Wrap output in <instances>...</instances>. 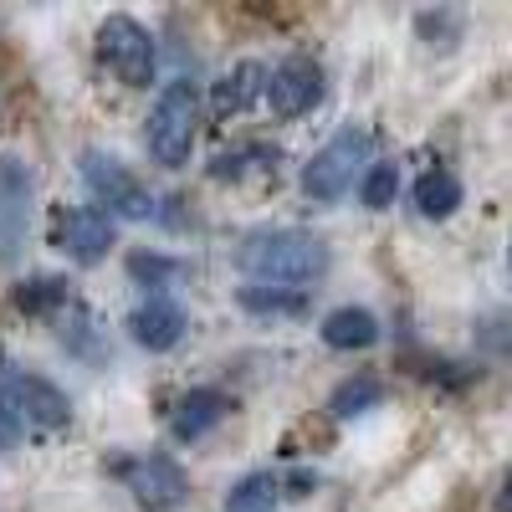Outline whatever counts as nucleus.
<instances>
[{"label": "nucleus", "instance_id": "nucleus-17", "mask_svg": "<svg viewBox=\"0 0 512 512\" xmlns=\"http://www.w3.org/2000/svg\"><path fill=\"white\" fill-rule=\"evenodd\" d=\"M379 400H384V384L369 379V374H359V379H344V384H338L333 400H328V410H333V420H349V415L374 410Z\"/></svg>", "mask_w": 512, "mask_h": 512}, {"label": "nucleus", "instance_id": "nucleus-19", "mask_svg": "<svg viewBox=\"0 0 512 512\" xmlns=\"http://www.w3.org/2000/svg\"><path fill=\"white\" fill-rule=\"evenodd\" d=\"M62 303H72V292H67L62 277H31V282L16 287V308L21 313H52Z\"/></svg>", "mask_w": 512, "mask_h": 512}, {"label": "nucleus", "instance_id": "nucleus-8", "mask_svg": "<svg viewBox=\"0 0 512 512\" xmlns=\"http://www.w3.org/2000/svg\"><path fill=\"white\" fill-rule=\"evenodd\" d=\"M123 482H128V492H134L149 512L180 507L185 492H190L185 472H180V466L169 461V456H139V461H128V466H123Z\"/></svg>", "mask_w": 512, "mask_h": 512}, {"label": "nucleus", "instance_id": "nucleus-15", "mask_svg": "<svg viewBox=\"0 0 512 512\" xmlns=\"http://www.w3.org/2000/svg\"><path fill=\"white\" fill-rule=\"evenodd\" d=\"M456 205H461V180L451 175V169H425V175L415 180V210L425 221H446L456 216Z\"/></svg>", "mask_w": 512, "mask_h": 512}, {"label": "nucleus", "instance_id": "nucleus-21", "mask_svg": "<svg viewBox=\"0 0 512 512\" xmlns=\"http://www.w3.org/2000/svg\"><path fill=\"white\" fill-rule=\"evenodd\" d=\"M241 303H246V308H256V313H292L297 303H303V292H277V287L267 292V287H246V292H241Z\"/></svg>", "mask_w": 512, "mask_h": 512}, {"label": "nucleus", "instance_id": "nucleus-14", "mask_svg": "<svg viewBox=\"0 0 512 512\" xmlns=\"http://www.w3.org/2000/svg\"><path fill=\"white\" fill-rule=\"evenodd\" d=\"M323 344L338 354H354V349H374L379 344V318L369 308H333L323 318Z\"/></svg>", "mask_w": 512, "mask_h": 512}, {"label": "nucleus", "instance_id": "nucleus-16", "mask_svg": "<svg viewBox=\"0 0 512 512\" xmlns=\"http://www.w3.org/2000/svg\"><path fill=\"white\" fill-rule=\"evenodd\" d=\"M277 502H282V482L272 472H251L231 487L226 512H277Z\"/></svg>", "mask_w": 512, "mask_h": 512}, {"label": "nucleus", "instance_id": "nucleus-20", "mask_svg": "<svg viewBox=\"0 0 512 512\" xmlns=\"http://www.w3.org/2000/svg\"><path fill=\"white\" fill-rule=\"evenodd\" d=\"M251 169H277V149L246 144L236 154H221L216 164H210V175H216V180H241V175H251Z\"/></svg>", "mask_w": 512, "mask_h": 512}, {"label": "nucleus", "instance_id": "nucleus-22", "mask_svg": "<svg viewBox=\"0 0 512 512\" xmlns=\"http://www.w3.org/2000/svg\"><path fill=\"white\" fill-rule=\"evenodd\" d=\"M128 272H134V277H149V282L180 277V267H175V262H164V256H134V262H128Z\"/></svg>", "mask_w": 512, "mask_h": 512}, {"label": "nucleus", "instance_id": "nucleus-1", "mask_svg": "<svg viewBox=\"0 0 512 512\" xmlns=\"http://www.w3.org/2000/svg\"><path fill=\"white\" fill-rule=\"evenodd\" d=\"M241 272L256 282V287H308L328 272V246L308 231H256L246 236L241 246Z\"/></svg>", "mask_w": 512, "mask_h": 512}, {"label": "nucleus", "instance_id": "nucleus-4", "mask_svg": "<svg viewBox=\"0 0 512 512\" xmlns=\"http://www.w3.org/2000/svg\"><path fill=\"white\" fill-rule=\"evenodd\" d=\"M369 149H374V134L369 128H338V134L303 164V190H308V200H338L349 185H354V175L369 164Z\"/></svg>", "mask_w": 512, "mask_h": 512}, {"label": "nucleus", "instance_id": "nucleus-5", "mask_svg": "<svg viewBox=\"0 0 512 512\" xmlns=\"http://www.w3.org/2000/svg\"><path fill=\"white\" fill-rule=\"evenodd\" d=\"M98 57H103V67L123 82V88H149L154 67H159L154 36L134 16H108L98 26Z\"/></svg>", "mask_w": 512, "mask_h": 512}, {"label": "nucleus", "instance_id": "nucleus-13", "mask_svg": "<svg viewBox=\"0 0 512 512\" xmlns=\"http://www.w3.org/2000/svg\"><path fill=\"white\" fill-rule=\"evenodd\" d=\"M262 82H267V67H262V62H236V67L216 82V93H210V108H216V118L246 113L256 98H262Z\"/></svg>", "mask_w": 512, "mask_h": 512}, {"label": "nucleus", "instance_id": "nucleus-7", "mask_svg": "<svg viewBox=\"0 0 512 512\" xmlns=\"http://www.w3.org/2000/svg\"><path fill=\"white\" fill-rule=\"evenodd\" d=\"M11 395H16V420L21 436H52L72 420V405L57 384H47L41 374H16L11 369Z\"/></svg>", "mask_w": 512, "mask_h": 512}, {"label": "nucleus", "instance_id": "nucleus-2", "mask_svg": "<svg viewBox=\"0 0 512 512\" xmlns=\"http://www.w3.org/2000/svg\"><path fill=\"white\" fill-rule=\"evenodd\" d=\"M82 185L93 195V210H103L108 221L113 216H123V221H149L154 216V195L144 190V180L103 149L82 154Z\"/></svg>", "mask_w": 512, "mask_h": 512}, {"label": "nucleus", "instance_id": "nucleus-12", "mask_svg": "<svg viewBox=\"0 0 512 512\" xmlns=\"http://www.w3.org/2000/svg\"><path fill=\"white\" fill-rule=\"evenodd\" d=\"M231 400L221 390H190L175 400V410H169V436L175 441H200L205 431H216V425L226 420Z\"/></svg>", "mask_w": 512, "mask_h": 512}, {"label": "nucleus", "instance_id": "nucleus-10", "mask_svg": "<svg viewBox=\"0 0 512 512\" xmlns=\"http://www.w3.org/2000/svg\"><path fill=\"white\" fill-rule=\"evenodd\" d=\"M190 318L180 303H169V297H149L144 308H134V318H128V333H134V344L149 349V354H164V349H175L180 338H185Z\"/></svg>", "mask_w": 512, "mask_h": 512}, {"label": "nucleus", "instance_id": "nucleus-6", "mask_svg": "<svg viewBox=\"0 0 512 512\" xmlns=\"http://www.w3.org/2000/svg\"><path fill=\"white\" fill-rule=\"evenodd\" d=\"M323 93H328V82H323V67H318L313 57H287V62H277V67L267 72V82H262V98L272 103L277 118H303V113H313V108L323 103Z\"/></svg>", "mask_w": 512, "mask_h": 512}, {"label": "nucleus", "instance_id": "nucleus-18", "mask_svg": "<svg viewBox=\"0 0 512 512\" xmlns=\"http://www.w3.org/2000/svg\"><path fill=\"white\" fill-rule=\"evenodd\" d=\"M395 195H400V164H395V159L369 164V169H364V180H359V200H364V210H390Z\"/></svg>", "mask_w": 512, "mask_h": 512}, {"label": "nucleus", "instance_id": "nucleus-9", "mask_svg": "<svg viewBox=\"0 0 512 512\" xmlns=\"http://www.w3.org/2000/svg\"><path fill=\"white\" fill-rule=\"evenodd\" d=\"M113 246V221L93 205H77L62 216V251L72 256L77 267H98Z\"/></svg>", "mask_w": 512, "mask_h": 512}, {"label": "nucleus", "instance_id": "nucleus-3", "mask_svg": "<svg viewBox=\"0 0 512 512\" xmlns=\"http://www.w3.org/2000/svg\"><path fill=\"white\" fill-rule=\"evenodd\" d=\"M195 139H200V93L190 82H169L154 103V113H149V149H154L159 164L180 169L190 159Z\"/></svg>", "mask_w": 512, "mask_h": 512}, {"label": "nucleus", "instance_id": "nucleus-11", "mask_svg": "<svg viewBox=\"0 0 512 512\" xmlns=\"http://www.w3.org/2000/svg\"><path fill=\"white\" fill-rule=\"evenodd\" d=\"M31 216V169L21 159H0V256L16 251Z\"/></svg>", "mask_w": 512, "mask_h": 512}, {"label": "nucleus", "instance_id": "nucleus-23", "mask_svg": "<svg viewBox=\"0 0 512 512\" xmlns=\"http://www.w3.org/2000/svg\"><path fill=\"white\" fill-rule=\"evenodd\" d=\"M0 369H6V349H0Z\"/></svg>", "mask_w": 512, "mask_h": 512}]
</instances>
